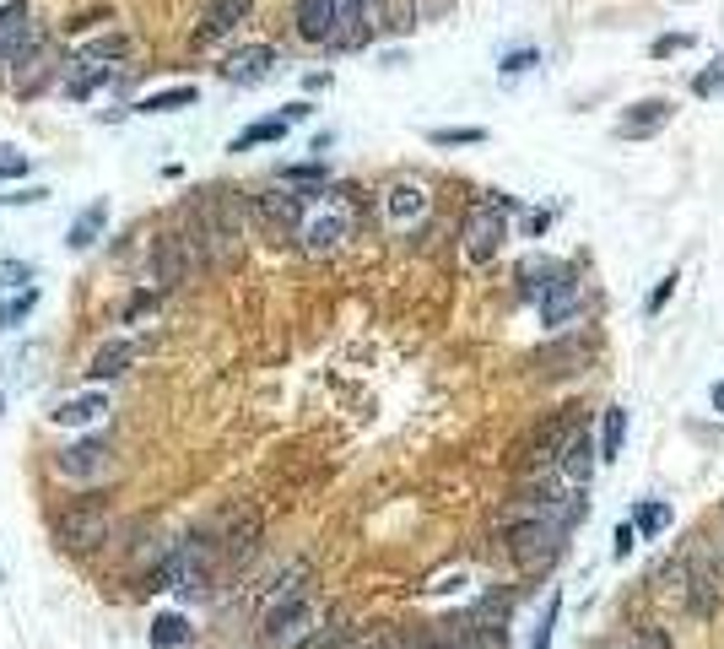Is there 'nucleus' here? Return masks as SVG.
I'll return each mask as SVG.
<instances>
[{"label":"nucleus","instance_id":"f257e3e1","mask_svg":"<svg viewBox=\"0 0 724 649\" xmlns=\"http://www.w3.org/2000/svg\"><path fill=\"white\" fill-rule=\"evenodd\" d=\"M314 601L308 595H287V601H271L265 606V622H260V639L265 649H303L314 639Z\"/></svg>","mask_w":724,"mask_h":649},{"label":"nucleus","instance_id":"f03ea898","mask_svg":"<svg viewBox=\"0 0 724 649\" xmlns=\"http://www.w3.org/2000/svg\"><path fill=\"white\" fill-rule=\"evenodd\" d=\"M190 217H195V233H190V238L206 244L211 260H233V255H238V217H233V206H227L217 190H200V201H195Z\"/></svg>","mask_w":724,"mask_h":649},{"label":"nucleus","instance_id":"7ed1b4c3","mask_svg":"<svg viewBox=\"0 0 724 649\" xmlns=\"http://www.w3.org/2000/svg\"><path fill=\"white\" fill-rule=\"evenodd\" d=\"M55 536L71 552H98L103 541L114 536V514L103 509V498H82V503H71V509L55 520Z\"/></svg>","mask_w":724,"mask_h":649},{"label":"nucleus","instance_id":"20e7f679","mask_svg":"<svg viewBox=\"0 0 724 649\" xmlns=\"http://www.w3.org/2000/svg\"><path fill=\"white\" fill-rule=\"evenodd\" d=\"M535 303H541V325H573L579 320V303H584V282H579V271H552L541 287H535Z\"/></svg>","mask_w":724,"mask_h":649},{"label":"nucleus","instance_id":"39448f33","mask_svg":"<svg viewBox=\"0 0 724 649\" xmlns=\"http://www.w3.org/2000/svg\"><path fill=\"white\" fill-rule=\"evenodd\" d=\"M109 439H76L55 449V476H65V482H98L103 471H109Z\"/></svg>","mask_w":724,"mask_h":649},{"label":"nucleus","instance_id":"423d86ee","mask_svg":"<svg viewBox=\"0 0 724 649\" xmlns=\"http://www.w3.org/2000/svg\"><path fill=\"white\" fill-rule=\"evenodd\" d=\"M200 271V255H195V238L190 233H168L157 238V255H152V282H190V276Z\"/></svg>","mask_w":724,"mask_h":649},{"label":"nucleus","instance_id":"0eeeda50","mask_svg":"<svg viewBox=\"0 0 724 649\" xmlns=\"http://www.w3.org/2000/svg\"><path fill=\"white\" fill-rule=\"evenodd\" d=\"M298 238H303L308 255H330V249H341L346 238H352V211H341V206L314 211V217L298 222Z\"/></svg>","mask_w":724,"mask_h":649},{"label":"nucleus","instance_id":"6e6552de","mask_svg":"<svg viewBox=\"0 0 724 649\" xmlns=\"http://www.w3.org/2000/svg\"><path fill=\"white\" fill-rule=\"evenodd\" d=\"M573 428H579L573 417H557V422H546V428H535L530 439L514 449V466H525V471L535 466V471H541V466H552V460H562V449H568Z\"/></svg>","mask_w":724,"mask_h":649},{"label":"nucleus","instance_id":"1a4fd4ad","mask_svg":"<svg viewBox=\"0 0 724 649\" xmlns=\"http://www.w3.org/2000/svg\"><path fill=\"white\" fill-rule=\"evenodd\" d=\"M503 244V201H481L465 217V255L471 260H492Z\"/></svg>","mask_w":724,"mask_h":649},{"label":"nucleus","instance_id":"9d476101","mask_svg":"<svg viewBox=\"0 0 724 649\" xmlns=\"http://www.w3.org/2000/svg\"><path fill=\"white\" fill-rule=\"evenodd\" d=\"M271 65H276V49L271 44H244V49H233V55L222 60V76L233 87H254V82H265L271 76Z\"/></svg>","mask_w":724,"mask_h":649},{"label":"nucleus","instance_id":"9b49d317","mask_svg":"<svg viewBox=\"0 0 724 649\" xmlns=\"http://www.w3.org/2000/svg\"><path fill=\"white\" fill-rule=\"evenodd\" d=\"M314 201H319V190H265L260 211H265V222H276V228H298Z\"/></svg>","mask_w":724,"mask_h":649},{"label":"nucleus","instance_id":"f8f14e48","mask_svg":"<svg viewBox=\"0 0 724 649\" xmlns=\"http://www.w3.org/2000/svg\"><path fill=\"white\" fill-rule=\"evenodd\" d=\"M427 206H433V201H427V190H422V184H411V179L384 190V217H390L395 228H417V222L427 217Z\"/></svg>","mask_w":724,"mask_h":649},{"label":"nucleus","instance_id":"ddd939ff","mask_svg":"<svg viewBox=\"0 0 724 649\" xmlns=\"http://www.w3.org/2000/svg\"><path fill=\"white\" fill-rule=\"evenodd\" d=\"M335 22H341V0H298V33L308 44H330Z\"/></svg>","mask_w":724,"mask_h":649},{"label":"nucleus","instance_id":"4468645a","mask_svg":"<svg viewBox=\"0 0 724 649\" xmlns=\"http://www.w3.org/2000/svg\"><path fill=\"white\" fill-rule=\"evenodd\" d=\"M595 460H600V455H595V444H589V433L573 428V439H568V449H562V460H557V466H562V482L584 493V482L595 476Z\"/></svg>","mask_w":724,"mask_h":649},{"label":"nucleus","instance_id":"2eb2a0df","mask_svg":"<svg viewBox=\"0 0 724 649\" xmlns=\"http://www.w3.org/2000/svg\"><path fill=\"white\" fill-rule=\"evenodd\" d=\"M28 38H33V11H28V0H0V60L17 55Z\"/></svg>","mask_w":724,"mask_h":649},{"label":"nucleus","instance_id":"dca6fc26","mask_svg":"<svg viewBox=\"0 0 724 649\" xmlns=\"http://www.w3.org/2000/svg\"><path fill=\"white\" fill-rule=\"evenodd\" d=\"M136 363V341H125V336H114V341H103L98 352H92V363H87V379H119L125 368Z\"/></svg>","mask_w":724,"mask_h":649},{"label":"nucleus","instance_id":"f3484780","mask_svg":"<svg viewBox=\"0 0 724 649\" xmlns=\"http://www.w3.org/2000/svg\"><path fill=\"white\" fill-rule=\"evenodd\" d=\"M670 114H676V103H670V98H643V103H633V114H622L616 136H649V130L670 125Z\"/></svg>","mask_w":724,"mask_h":649},{"label":"nucleus","instance_id":"a211bd4d","mask_svg":"<svg viewBox=\"0 0 724 649\" xmlns=\"http://www.w3.org/2000/svg\"><path fill=\"white\" fill-rule=\"evenodd\" d=\"M103 412H109V395H103V390H82V395H71V401H60L49 417H55L60 428H87V422H98Z\"/></svg>","mask_w":724,"mask_h":649},{"label":"nucleus","instance_id":"6ab92c4d","mask_svg":"<svg viewBox=\"0 0 724 649\" xmlns=\"http://www.w3.org/2000/svg\"><path fill=\"white\" fill-rule=\"evenodd\" d=\"M249 6H254V0H211L206 17H200V33H195V38H200V44H211V38L233 33L238 22L249 17Z\"/></svg>","mask_w":724,"mask_h":649},{"label":"nucleus","instance_id":"aec40b11","mask_svg":"<svg viewBox=\"0 0 724 649\" xmlns=\"http://www.w3.org/2000/svg\"><path fill=\"white\" fill-rule=\"evenodd\" d=\"M103 222H109V201H92L82 217L71 222V233H65V249H87L103 238Z\"/></svg>","mask_w":724,"mask_h":649},{"label":"nucleus","instance_id":"412c9836","mask_svg":"<svg viewBox=\"0 0 724 649\" xmlns=\"http://www.w3.org/2000/svg\"><path fill=\"white\" fill-rule=\"evenodd\" d=\"M109 82H114V71H109V65H87V60H76V71L65 76V98H76V103H82V98H92V92H98V87H109Z\"/></svg>","mask_w":724,"mask_h":649},{"label":"nucleus","instance_id":"4be33fe9","mask_svg":"<svg viewBox=\"0 0 724 649\" xmlns=\"http://www.w3.org/2000/svg\"><path fill=\"white\" fill-rule=\"evenodd\" d=\"M190 617H179V612H157L152 617V633H146V639H152L157 649H179V644H190Z\"/></svg>","mask_w":724,"mask_h":649},{"label":"nucleus","instance_id":"5701e85b","mask_svg":"<svg viewBox=\"0 0 724 649\" xmlns=\"http://www.w3.org/2000/svg\"><path fill=\"white\" fill-rule=\"evenodd\" d=\"M287 119H254V125L249 130H238V136H233V147H227V152H249V147H265V141H281V136H287Z\"/></svg>","mask_w":724,"mask_h":649},{"label":"nucleus","instance_id":"b1692460","mask_svg":"<svg viewBox=\"0 0 724 649\" xmlns=\"http://www.w3.org/2000/svg\"><path fill=\"white\" fill-rule=\"evenodd\" d=\"M687 585H692V612L697 617H708L719 606V579H714V568H703V563H692V574H687Z\"/></svg>","mask_w":724,"mask_h":649},{"label":"nucleus","instance_id":"393cba45","mask_svg":"<svg viewBox=\"0 0 724 649\" xmlns=\"http://www.w3.org/2000/svg\"><path fill=\"white\" fill-rule=\"evenodd\" d=\"M195 98H200L195 87H163V92H152V98H141L136 114H173V109H190Z\"/></svg>","mask_w":724,"mask_h":649},{"label":"nucleus","instance_id":"a878e982","mask_svg":"<svg viewBox=\"0 0 724 649\" xmlns=\"http://www.w3.org/2000/svg\"><path fill=\"white\" fill-rule=\"evenodd\" d=\"M622 439H627V412H622V406H611L606 422H600V444H595V455H600V460H616V455H622Z\"/></svg>","mask_w":724,"mask_h":649},{"label":"nucleus","instance_id":"bb28decb","mask_svg":"<svg viewBox=\"0 0 724 649\" xmlns=\"http://www.w3.org/2000/svg\"><path fill=\"white\" fill-rule=\"evenodd\" d=\"M38 298H44L38 287H22L17 298H6V303H0V330H17V325H22V320H28V314L38 309Z\"/></svg>","mask_w":724,"mask_h":649},{"label":"nucleus","instance_id":"cd10ccee","mask_svg":"<svg viewBox=\"0 0 724 649\" xmlns=\"http://www.w3.org/2000/svg\"><path fill=\"white\" fill-rule=\"evenodd\" d=\"M87 60H130V38H125V33L92 38V44H87Z\"/></svg>","mask_w":724,"mask_h":649},{"label":"nucleus","instance_id":"c85d7f7f","mask_svg":"<svg viewBox=\"0 0 724 649\" xmlns=\"http://www.w3.org/2000/svg\"><path fill=\"white\" fill-rule=\"evenodd\" d=\"M692 92H697V98H719V92H724V55H714L708 71L692 76Z\"/></svg>","mask_w":724,"mask_h":649},{"label":"nucleus","instance_id":"c756f323","mask_svg":"<svg viewBox=\"0 0 724 649\" xmlns=\"http://www.w3.org/2000/svg\"><path fill=\"white\" fill-rule=\"evenodd\" d=\"M427 141H433V147H481L487 130H427Z\"/></svg>","mask_w":724,"mask_h":649},{"label":"nucleus","instance_id":"7c9ffc66","mask_svg":"<svg viewBox=\"0 0 724 649\" xmlns=\"http://www.w3.org/2000/svg\"><path fill=\"white\" fill-rule=\"evenodd\" d=\"M665 525H670V509H665V503H643V509H638V525H633V531H643V536H660Z\"/></svg>","mask_w":724,"mask_h":649},{"label":"nucleus","instance_id":"2f4dec72","mask_svg":"<svg viewBox=\"0 0 724 649\" xmlns=\"http://www.w3.org/2000/svg\"><path fill=\"white\" fill-rule=\"evenodd\" d=\"M557 617H562V595L552 590V601H546V612H541V628H535L530 649H546V644H552V628H557Z\"/></svg>","mask_w":724,"mask_h":649},{"label":"nucleus","instance_id":"473e14b6","mask_svg":"<svg viewBox=\"0 0 724 649\" xmlns=\"http://www.w3.org/2000/svg\"><path fill=\"white\" fill-rule=\"evenodd\" d=\"M28 152H17V147H6V141H0V179H22L28 174Z\"/></svg>","mask_w":724,"mask_h":649},{"label":"nucleus","instance_id":"72a5a7b5","mask_svg":"<svg viewBox=\"0 0 724 649\" xmlns=\"http://www.w3.org/2000/svg\"><path fill=\"white\" fill-rule=\"evenodd\" d=\"M28 282H33L28 260H0V287H28Z\"/></svg>","mask_w":724,"mask_h":649},{"label":"nucleus","instance_id":"f704fd0d","mask_svg":"<svg viewBox=\"0 0 724 649\" xmlns=\"http://www.w3.org/2000/svg\"><path fill=\"white\" fill-rule=\"evenodd\" d=\"M687 44H692L687 33H670V38H654V44H649V55H660V60H665V55H681Z\"/></svg>","mask_w":724,"mask_h":649},{"label":"nucleus","instance_id":"c9c22d12","mask_svg":"<svg viewBox=\"0 0 724 649\" xmlns=\"http://www.w3.org/2000/svg\"><path fill=\"white\" fill-rule=\"evenodd\" d=\"M633 541H638V531H633V525H616V536H611V558L622 563L627 552H633Z\"/></svg>","mask_w":724,"mask_h":649},{"label":"nucleus","instance_id":"e433bc0d","mask_svg":"<svg viewBox=\"0 0 724 649\" xmlns=\"http://www.w3.org/2000/svg\"><path fill=\"white\" fill-rule=\"evenodd\" d=\"M633 649H670V633H665V628H638Z\"/></svg>","mask_w":724,"mask_h":649},{"label":"nucleus","instance_id":"4c0bfd02","mask_svg":"<svg viewBox=\"0 0 724 649\" xmlns=\"http://www.w3.org/2000/svg\"><path fill=\"white\" fill-rule=\"evenodd\" d=\"M530 65H541V55H535V49H519V55L503 60V76H519V71H530Z\"/></svg>","mask_w":724,"mask_h":649},{"label":"nucleus","instance_id":"58836bf2","mask_svg":"<svg viewBox=\"0 0 724 649\" xmlns=\"http://www.w3.org/2000/svg\"><path fill=\"white\" fill-rule=\"evenodd\" d=\"M670 293H676V276H665V282H660V287H654V293H649V314H660Z\"/></svg>","mask_w":724,"mask_h":649},{"label":"nucleus","instance_id":"ea45409f","mask_svg":"<svg viewBox=\"0 0 724 649\" xmlns=\"http://www.w3.org/2000/svg\"><path fill=\"white\" fill-rule=\"evenodd\" d=\"M379 6L384 0H346V11H357L362 22H379Z\"/></svg>","mask_w":724,"mask_h":649},{"label":"nucleus","instance_id":"a19ab883","mask_svg":"<svg viewBox=\"0 0 724 649\" xmlns=\"http://www.w3.org/2000/svg\"><path fill=\"white\" fill-rule=\"evenodd\" d=\"M49 190H38V184H28V190H17V195H6L11 206H33V201H44Z\"/></svg>","mask_w":724,"mask_h":649},{"label":"nucleus","instance_id":"79ce46f5","mask_svg":"<svg viewBox=\"0 0 724 649\" xmlns=\"http://www.w3.org/2000/svg\"><path fill=\"white\" fill-rule=\"evenodd\" d=\"M714 412L724 417V384H719V390H714Z\"/></svg>","mask_w":724,"mask_h":649},{"label":"nucleus","instance_id":"37998d69","mask_svg":"<svg viewBox=\"0 0 724 649\" xmlns=\"http://www.w3.org/2000/svg\"><path fill=\"white\" fill-rule=\"evenodd\" d=\"M0 412H6V390H0Z\"/></svg>","mask_w":724,"mask_h":649}]
</instances>
